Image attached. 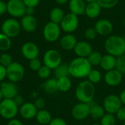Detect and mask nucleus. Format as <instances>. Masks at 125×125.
I'll list each match as a JSON object with an SVG mask.
<instances>
[{"mask_svg": "<svg viewBox=\"0 0 125 125\" xmlns=\"http://www.w3.org/2000/svg\"><path fill=\"white\" fill-rule=\"evenodd\" d=\"M69 74L75 78H83L87 77L92 66L87 58L77 57L73 59L68 64Z\"/></svg>", "mask_w": 125, "mask_h": 125, "instance_id": "obj_1", "label": "nucleus"}, {"mask_svg": "<svg viewBox=\"0 0 125 125\" xmlns=\"http://www.w3.org/2000/svg\"><path fill=\"white\" fill-rule=\"evenodd\" d=\"M95 86L88 80L80 82L75 87V96L80 103L89 104L95 96Z\"/></svg>", "mask_w": 125, "mask_h": 125, "instance_id": "obj_2", "label": "nucleus"}, {"mask_svg": "<svg viewBox=\"0 0 125 125\" xmlns=\"http://www.w3.org/2000/svg\"><path fill=\"white\" fill-rule=\"evenodd\" d=\"M104 47L108 54L119 57L125 53V39L119 35H111L105 40Z\"/></svg>", "mask_w": 125, "mask_h": 125, "instance_id": "obj_3", "label": "nucleus"}, {"mask_svg": "<svg viewBox=\"0 0 125 125\" xmlns=\"http://www.w3.org/2000/svg\"><path fill=\"white\" fill-rule=\"evenodd\" d=\"M19 111V107L13 99H3L0 103V115L5 119H15Z\"/></svg>", "mask_w": 125, "mask_h": 125, "instance_id": "obj_4", "label": "nucleus"}, {"mask_svg": "<svg viewBox=\"0 0 125 125\" xmlns=\"http://www.w3.org/2000/svg\"><path fill=\"white\" fill-rule=\"evenodd\" d=\"M21 29V23H19L15 18H13L6 19L3 21L1 24L2 33L9 37L10 38L17 37L19 34Z\"/></svg>", "mask_w": 125, "mask_h": 125, "instance_id": "obj_5", "label": "nucleus"}, {"mask_svg": "<svg viewBox=\"0 0 125 125\" xmlns=\"http://www.w3.org/2000/svg\"><path fill=\"white\" fill-rule=\"evenodd\" d=\"M7 78L8 80L13 83H18L21 81L25 75V69L23 66L16 62L9 65L7 68Z\"/></svg>", "mask_w": 125, "mask_h": 125, "instance_id": "obj_6", "label": "nucleus"}, {"mask_svg": "<svg viewBox=\"0 0 125 125\" xmlns=\"http://www.w3.org/2000/svg\"><path fill=\"white\" fill-rule=\"evenodd\" d=\"M43 64L51 70H55L62 64V57L61 53L55 49L48 50L43 55Z\"/></svg>", "mask_w": 125, "mask_h": 125, "instance_id": "obj_7", "label": "nucleus"}, {"mask_svg": "<svg viewBox=\"0 0 125 125\" xmlns=\"http://www.w3.org/2000/svg\"><path fill=\"white\" fill-rule=\"evenodd\" d=\"M61 29L67 34H71L77 30L79 26L78 16L73 13H67L64 15L62 21L59 23Z\"/></svg>", "mask_w": 125, "mask_h": 125, "instance_id": "obj_8", "label": "nucleus"}, {"mask_svg": "<svg viewBox=\"0 0 125 125\" xmlns=\"http://www.w3.org/2000/svg\"><path fill=\"white\" fill-rule=\"evenodd\" d=\"M42 34L44 39L47 42H54L58 40L60 37L61 27L59 24L50 21L45 25Z\"/></svg>", "mask_w": 125, "mask_h": 125, "instance_id": "obj_9", "label": "nucleus"}, {"mask_svg": "<svg viewBox=\"0 0 125 125\" xmlns=\"http://www.w3.org/2000/svg\"><path fill=\"white\" fill-rule=\"evenodd\" d=\"M103 106L106 113L115 115V114L122 107V104L118 95L111 94L105 97Z\"/></svg>", "mask_w": 125, "mask_h": 125, "instance_id": "obj_10", "label": "nucleus"}, {"mask_svg": "<svg viewBox=\"0 0 125 125\" xmlns=\"http://www.w3.org/2000/svg\"><path fill=\"white\" fill-rule=\"evenodd\" d=\"M7 6V12L14 18H21L26 15V7L22 0H9Z\"/></svg>", "mask_w": 125, "mask_h": 125, "instance_id": "obj_11", "label": "nucleus"}, {"mask_svg": "<svg viewBox=\"0 0 125 125\" xmlns=\"http://www.w3.org/2000/svg\"><path fill=\"white\" fill-rule=\"evenodd\" d=\"M91 105L88 103H78L71 110V115L73 118L77 121H83L89 116Z\"/></svg>", "mask_w": 125, "mask_h": 125, "instance_id": "obj_12", "label": "nucleus"}, {"mask_svg": "<svg viewBox=\"0 0 125 125\" xmlns=\"http://www.w3.org/2000/svg\"><path fill=\"white\" fill-rule=\"evenodd\" d=\"M123 80V74L118 71L116 69H114L107 71L104 75L105 83L111 87H116L121 84Z\"/></svg>", "mask_w": 125, "mask_h": 125, "instance_id": "obj_13", "label": "nucleus"}, {"mask_svg": "<svg viewBox=\"0 0 125 125\" xmlns=\"http://www.w3.org/2000/svg\"><path fill=\"white\" fill-rule=\"evenodd\" d=\"M0 90L4 99H14L18 95V87L15 83L11 81H2L0 84Z\"/></svg>", "mask_w": 125, "mask_h": 125, "instance_id": "obj_14", "label": "nucleus"}, {"mask_svg": "<svg viewBox=\"0 0 125 125\" xmlns=\"http://www.w3.org/2000/svg\"><path fill=\"white\" fill-rule=\"evenodd\" d=\"M21 53L25 59L30 61L38 57L40 54V49L35 43L27 42L23 45L21 48Z\"/></svg>", "mask_w": 125, "mask_h": 125, "instance_id": "obj_15", "label": "nucleus"}, {"mask_svg": "<svg viewBox=\"0 0 125 125\" xmlns=\"http://www.w3.org/2000/svg\"><path fill=\"white\" fill-rule=\"evenodd\" d=\"M94 28L97 34L101 36H108L113 31L114 25L111 21L108 19H100L96 22Z\"/></svg>", "mask_w": 125, "mask_h": 125, "instance_id": "obj_16", "label": "nucleus"}, {"mask_svg": "<svg viewBox=\"0 0 125 125\" xmlns=\"http://www.w3.org/2000/svg\"><path fill=\"white\" fill-rule=\"evenodd\" d=\"M38 110L32 103H24L19 107V114L25 119H32L35 118Z\"/></svg>", "mask_w": 125, "mask_h": 125, "instance_id": "obj_17", "label": "nucleus"}, {"mask_svg": "<svg viewBox=\"0 0 125 125\" xmlns=\"http://www.w3.org/2000/svg\"><path fill=\"white\" fill-rule=\"evenodd\" d=\"M92 51V46L86 41L78 42L74 48V52L77 57L81 58H87Z\"/></svg>", "mask_w": 125, "mask_h": 125, "instance_id": "obj_18", "label": "nucleus"}, {"mask_svg": "<svg viewBox=\"0 0 125 125\" xmlns=\"http://www.w3.org/2000/svg\"><path fill=\"white\" fill-rule=\"evenodd\" d=\"M21 28L26 32H33L37 28V20L34 15H25L21 21Z\"/></svg>", "mask_w": 125, "mask_h": 125, "instance_id": "obj_19", "label": "nucleus"}, {"mask_svg": "<svg viewBox=\"0 0 125 125\" xmlns=\"http://www.w3.org/2000/svg\"><path fill=\"white\" fill-rule=\"evenodd\" d=\"M86 3L84 0H70L69 1V9L71 13L78 15L85 14Z\"/></svg>", "mask_w": 125, "mask_h": 125, "instance_id": "obj_20", "label": "nucleus"}, {"mask_svg": "<svg viewBox=\"0 0 125 125\" xmlns=\"http://www.w3.org/2000/svg\"><path fill=\"white\" fill-rule=\"evenodd\" d=\"M78 41L76 37L72 34H67L64 35L59 41L60 46L65 51L74 50Z\"/></svg>", "mask_w": 125, "mask_h": 125, "instance_id": "obj_21", "label": "nucleus"}, {"mask_svg": "<svg viewBox=\"0 0 125 125\" xmlns=\"http://www.w3.org/2000/svg\"><path fill=\"white\" fill-rule=\"evenodd\" d=\"M102 7L98 4L97 1L89 2L86 4L85 9V15L91 19H94L97 18L101 12Z\"/></svg>", "mask_w": 125, "mask_h": 125, "instance_id": "obj_22", "label": "nucleus"}, {"mask_svg": "<svg viewBox=\"0 0 125 125\" xmlns=\"http://www.w3.org/2000/svg\"><path fill=\"white\" fill-rule=\"evenodd\" d=\"M116 57L107 53L103 56L101 62L100 64V67H101L102 70L107 72L116 69Z\"/></svg>", "mask_w": 125, "mask_h": 125, "instance_id": "obj_23", "label": "nucleus"}, {"mask_svg": "<svg viewBox=\"0 0 125 125\" xmlns=\"http://www.w3.org/2000/svg\"><path fill=\"white\" fill-rule=\"evenodd\" d=\"M35 119L39 125H48L52 120V116L51 113L45 109L39 110L37 113Z\"/></svg>", "mask_w": 125, "mask_h": 125, "instance_id": "obj_24", "label": "nucleus"}, {"mask_svg": "<svg viewBox=\"0 0 125 125\" xmlns=\"http://www.w3.org/2000/svg\"><path fill=\"white\" fill-rule=\"evenodd\" d=\"M58 90L61 92H67L72 87V82L69 77H62L57 78Z\"/></svg>", "mask_w": 125, "mask_h": 125, "instance_id": "obj_25", "label": "nucleus"}, {"mask_svg": "<svg viewBox=\"0 0 125 125\" xmlns=\"http://www.w3.org/2000/svg\"><path fill=\"white\" fill-rule=\"evenodd\" d=\"M64 16V12L60 7H54L50 12V20L51 22L59 24Z\"/></svg>", "mask_w": 125, "mask_h": 125, "instance_id": "obj_26", "label": "nucleus"}, {"mask_svg": "<svg viewBox=\"0 0 125 125\" xmlns=\"http://www.w3.org/2000/svg\"><path fill=\"white\" fill-rule=\"evenodd\" d=\"M105 111L103 108V106L100 105H91L90 108V114L89 116L94 120L100 119L105 114Z\"/></svg>", "mask_w": 125, "mask_h": 125, "instance_id": "obj_27", "label": "nucleus"}, {"mask_svg": "<svg viewBox=\"0 0 125 125\" xmlns=\"http://www.w3.org/2000/svg\"><path fill=\"white\" fill-rule=\"evenodd\" d=\"M44 91L48 94H53L58 92L57 79L56 78H48L45 81L43 84Z\"/></svg>", "mask_w": 125, "mask_h": 125, "instance_id": "obj_28", "label": "nucleus"}, {"mask_svg": "<svg viewBox=\"0 0 125 125\" xmlns=\"http://www.w3.org/2000/svg\"><path fill=\"white\" fill-rule=\"evenodd\" d=\"M53 70H54V75L56 79L59 78H62V77H68L70 75L68 65L66 64L62 63L59 66H58Z\"/></svg>", "mask_w": 125, "mask_h": 125, "instance_id": "obj_29", "label": "nucleus"}, {"mask_svg": "<svg viewBox=\"0 0 125 125\" xmlns=\"http://www.w3.org/2000/svg\"><path fill=\"white\" fill-rule=\"evenodd\" d=\"M87 80L93 84H97L100 83L102 80V74L98 70H92L89 75H87Z\"/></svg>", "mask_w": 125, "mask_h": 125, "instance_id": "obj_30", "label": "nucleus"}, {"mask_svg": "<svg viewBox=\"0 0 125 125\" xmlns=\"http://www.w3.org/2000/svg\"><path fill=\"white\" fill-rule=\"evenodd\" d=\"M102 58L103 56L100 52L93 51L87 57V59L92 64V66H100Z\"/></svg>", "mask_w": 125, "mask_h": 125, "instance_id": "obj_31", "label": "nucleus"}, {"mask_svg": "<svg viewBox=\"0 0 125 125\" xmlns=\"http://www.w3.org/2000/svg\"><path fill=\"white\" fill-rule=\"evenodd\" d=\"M12 45L11 40L9 37L3 34L0 33V51H8Z\"/></svg>", "mask_w": 125, "mask_h": 125, "instance_id": "obj_32", "label": "nucleus"}, {"mask_svg": "<svg viewBox=\"0 0 125 125\" xmlns=\"http://www.w3.org/2000/svg\"><path fill=\"white\" fill-rule=\"evenodd\" d=\"M101 125H115L116 122V118L114 114L105 113V114L100 119Z\"/></svg>", "mask_w": 125, "mask_h": 125, "instance_id": "obj_33", "label": "nucleus"}, {"mask_svg": "<svg viewBox=\"0 0 125 125\" xmlns=\"http://www.w3.org/2000/svg\"><path fill=\"white\" fill-rule=\"evenodd\" d=\"M100 7L103 9H111L115 7L119 0H97V1Z\"/></svg>", "mask_w": 125, "mask_h": 125, "instance_id": "obj_34", "label": "nucleus"}, {"mask_svg": "<svg viewBox=\"0 0 125 125\" xmlns=\"http://www.w3.org/2000/svg\"><path fill=\"white\" fill-rule=\"evenodd\" d=\"M51 70L49 67L45 65H42V67L37 71V75L40 78L42 79H48L51 75Z\"/></svg>", "mask_w": 125, "mask_h": 125, "instance_id": "obj_35", "label": "nucleus"}, {"mask_svg": "<svg viewBox=\"0 0 125 125\" xmlns=\"http://www.w3.org/2000/svg\"><path fill=\"white\" fill-rule=\"evenodd\" d=\"M12 63V58L10 54L7 53H4L0 56V64L1 65L7 68Z\"/></svg>", "mask_w": 125, "mask_h": 125, "instance_id": "obj_36", "label": "nucleus"}, {"mask_svg": "<svg viewBox=\"0 0 125 125\" xmlns=\"http://www.w3.org/2000/svg\"><path fill=\"white\" fill-rule=\"evenodd\" d=\"M116 69L123 75L125 74V56H121L116 58Z\"/></svg>", "mask_w": 125, "mask_h": 125, "instance_id": "obj_37", "label": "nucleus"}, {"mask_svg": "<svg viewBox=\"0 0 125 125\" xmlns=\"http://www.w3.org/2000/svg\"><path fill=\"white\" fill-rule=\"evenodd\" d=\"M84 36L86 40H93L97 37V33L96 31V30L94 29V28H87L86 30L85 31Z\"/></svg>", "mask_w": 125, "mask_h": 125, "instance_id": "obj_38", "label": "nucleus"}, {"mask_svg": "<svg viewBox=\"0 0 125 125\" xmlns=\"http://www.w3.org/2000/svg\"><path fill=\"white\" fill-rule=\"evenodd\" d=\"M42 67V62H40V60L37 58V59H34L29 61V68L32 70V71H38V70Z\"/></svg>", "mask_w": 125, "mask_h": 125, "instance_id": "obj_39", "label": "nucleus"}, {"mask_svg": "<svg viewBox=\"0 0 125 125\" xmlns=\"http://www.w3.org/2000/svg\"><path fill=\"white\" fill-rule=\"evenodd\" d=\"M34 104L35 107L37 108V109L39 111V110L45 109V105H46V102H45V99H43L42 97H38V98H37L34 100Z\"/></svg>", "mask_w": 125, "mask_h": 125, "instance_id": "obj_40", "label": "nucleus"}, {"mask_svg": "<svg viewBox=\"0 0 125 125\" xmlns=\"http://www.w3.org/2000/svg\"><path fill=\"white\" fill-rule=\"evenodd\" d=\"M115 116L116 118V120H119L120 122H125V107H122L116 114Z\"/></svg>", "mask_w": 125, "mask_h": 125, "instance_id": "obj_41", "label": "nucleus"}, {"mask_svg": "<svg viewBox=\"0 0 125 125\" xmlns=\"http://www.w3.org/2000/svg\"><path fill=\"white\" fill-rule=\"evenodd\" d=\"M26 7L35 8L40 2V0H22Z\"/></svg>", "mask_w": 125, "mask_h": 125, "instance_id": "obj_42", "label": "nucleus"}, {"mask_svg": "<svg viewBox=\"0 0 125 125\" xmlns=\"http://www.w3.org/2000/svg\"><path fill=\"white\" fill-rule=\"evenodd\" d=\"M48 125H67V123L62 118H54L52 119L51 122Z\"/></svg>", "mask_w": 125, "mask_h": 125, "instance_id": "obj_43", "label": "nucleus"}, {"mask_svg": "<svg viewBox=\"0 0 125 125\" xmlns=\"http://www.w3.org/2000/svg\"><path fill=\"white\" fill-rule=\"evenodd\" d=\"M7 78V69L0 64V83H1Z\"/></svg>", "mask_w": 125, "mask_h": 125, "instance_id": "obj_44", "label": "nucleus"}, {"mask_svg": "<svg viewBox=\"0 0 125 125\" xmlns=\"http://www.w3.org/2000/svg\"><path fill=\"white\" fill-rule=\"evenodd\" d=\"M7 12V3L2 0H0V15H4Z\"/></svg>", "mask_w": 125, "mask_h": 125, "instance_id": "obj_45", "label": "nucleus"}, {"mask_svg": "<svg viewBox=\"0 0 125 125\" xmlns=\"http://www.w3.org/2000/svg\"><path fill=\"white\" fill-rule=\"evenodd\" d=\"M13 100L15 101V103L17 104V105L18 106V107H20V106H21L23 103H24V100H23V98L21 97V96H20V95H17L14 99H13Z\"/></svg>", "mask_w": 125, "mask_h": 125, "instance_id": "obj_46", "label": "nucleus"}, {"mask_svg": "<svg viewBox=\"0 0 125 125\" xmlns=\"http://www.w3.org/2000/svg\"><path fill=\"white\" fill-rule=\"evenodd\" d=\"M7 125H23V123H22L20 120L16 119L15 118V119H12L9 120V122H8V123H7Z\"/></svg>", "mask_w": 125, "mask_h": 125, "instance_id": "obj_47", "label": "nucleus"}, {"mask_svg": "<svg viewBox=\"0 0 125 125\" xmlns=\"http://www.w3.org/2000/svg\"><path fill=\"white\" fill-rule=\"evenodd\" d=\"M119 97V99L121 100L122 104L125 105V89H124L123 91L121 92V93H120Z\"/></svg>", "mask_w": 125, "mask_h": 125, "instance_id": "obj_48", "label": "nucleus"}, {"mask_svg": "<svg viewBox=\"0 0 125 125\" xmlns=\"http://www.w3.org/2000/svg\"><path fill=\"white\" fill-rule=\"evenodd\" d=\"M34 12V8H33V7H26V15H33Z\"/></svg>", "mask_w": 125, "mask_h": 125, "instance_id": "obj_49", "label": "nucleus"}, {"mask_svg": "<svg viewBox=\"0 0 125 125\" xmlns=\"http://www.w3.org/2000/svg\"><path fill=\"white\" fill-rule=\"evenodd\" d=\"M56 2L58 4H60V5H63V4H65L67 2H68L70 0H55Z\"/></svg>", "mask_w": 125, "mask_h": 125, "instance_id": "obj_50", "label": "nucleus"}, {"mask_svg": "<svg viewBox=\"0 0 125 125\" xmlns=\"http://www.w3.org/2000/svg\"><path fill=\"white\" fill-rule=\"evenodd\" d=\"M3 99H4V97H3V95H2L1 92V90H0V103H1V101Z\"/></svg>", "mask_w": 125, "mask_h": 125, "instance_id": "obj_51", "label": "nucleus"}, {"mask_svg": "<svg viewBox=\"0 0 125 125\" xmlns=\"http://www.w3.org/2000/svg\"><path fill=\"white\" fill-rule=\"evenodd\" d=\"M86 2L89 3V2H92V1H97V0H84Z\"/></svg>", "mask_w": 125, "mask_h": 125, "instance_id": "obj_52", "label": "nucleus"}, {"mask_svg": "<svg viewBox=\"0 0 125 125\" xmlns=\"http://www.w3.org/2000/svg\"><path fill=\"white\" fill-rule=\"evenodd\" d=\"M92 125H101L100 124H97V123H95V124H93Z\"/></svg>", "mask_w": 125, "mask_h": 125, "instance_id": "obj_53", "label": "nucleus"}, {"mask_svg": "<svg viewBox=\"0 0 125 125\" xmlns=\"http://www.w3.org/2000/svg\"><path fill=\"white\" fill-rule=\"evenodd\" d=\"M124 26H125V22H124Z\"/></svg>", "mask_w": 125, "mask_h": 125, "instance_id": "obj_54", "label": "nucleus"}, {"mask_svg": "<svg viewBox=\"0 0 125 125\" xmlns=\"http://www.w3.org/2000/svg\"><path fill=\"white\" fill-rule=\"evenodd\" d=\"M39 125V124H37V125Z\"/></svg>", "mask_w": 125, "mask_h": 125, "instance_id": "obj_55", "label": "nucleus"}, {"mask_svg": "<svg viewBox=\"0 0 125 125\" xmlns=\"http://www.w3.org/2000/svg\"><path fill=\"white\" fill-rule=\"evenodd\" d=\"M124 125H125V122H124Z\"/></svg>", "mask_w": 125, "mask_h": 125, "instance_id": "obj_56", "label": "nucleus"}, {"mask_svg": "<svg viewBox=\"0 0 125 125\" xmlns=\"http://www.w3.org/2000/svg\"></svg>", "mask_w": 125, "mask_h": 125, "instance_id": "obj_57", "label": "nucleus"}]
</instances>
